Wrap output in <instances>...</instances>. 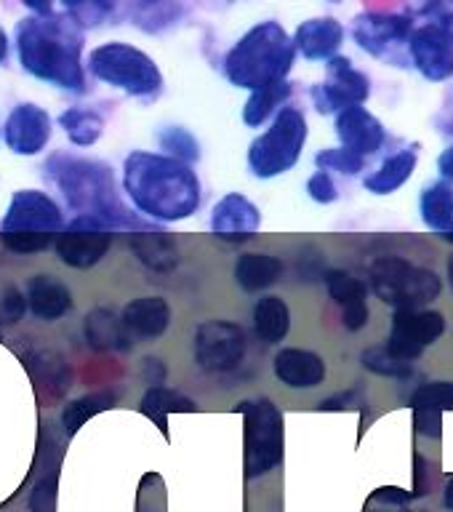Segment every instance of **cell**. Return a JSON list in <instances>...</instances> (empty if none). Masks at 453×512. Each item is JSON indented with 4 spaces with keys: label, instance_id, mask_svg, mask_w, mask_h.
Returning a JSON list of instances; mask_svg holds the SVG:
<instances>
[{
    "label": "cell",
    "instance_id": "38",
    "mask_svg": "<svg viewBox=\"0 0 453 512\" xmlns=\"http://www.w3.org/2000/svg\"><path fill=\"white\" fill-rule=\"evenodd\" d=\"M67 16L75 19L80 27H94L112 14L115 0H62Z\"/></svg>",
    "mask_w": 453,
    "mask_h": 512
},
{
    "label": "cell",
    "instance_id": "45",
    "mask_svg": "<svg viewBox=\"0 0 453 512\" xmlns=\"http://www.w3.org/2000/svg\"><path fill=\"white\" fill-rule=\"evenodd\" d=\"M371 502L387 504V507H406L408 502H414V496L408 494V491H403V488L384 486L376 488L374 494H371Z\"/></svg>",
    "mask_w": 453,
    "mask_h": 512
},
{
    "label": "cell",
    "instance_id": "7",
    "mask_svg": "<svg viewBox=\"0 0 453 512\" xmlns=\"http://www.w3.org/2000/svg\"><path fill=\"white\" fill-rule=\"evenodd\" d=\"M88 70L107 86L128 96H155L163 88V75L152 56L128 43H104L88 54Z\"/></svg>",
    "mask_w": 453,
    "mask_h": 512
},
{
    "label": "cell",
    "instance_id": "40",
    "mask_svg": "<svg viewBox=\"0 0 453 512\" xmlns=\"http://www.w3.org/2000/svg\"><path fill=\"white\" fill-rule=\"evenodd\" d=\"M139 496L150 504V510L142 502H136V512H166V488L160 475H144L142 486H139Z\"/></svg>",
    "mask_w": 453,
    "mask_h": 512
},
{
    "label": "cell",
    "instance_id": "12",
    "mask_svg": "<svg viewBox=\"0 0 453 512\" xmlns=\"http://www.w3.org/2000/svg\"><path fill=\"white\" fill-rule=\"evenodd\" d=\"M414 32L411 16L403 14H360L352 22V38L366 54L384 59L398 67L400 46L408 48V38Z\"/></svg>",
    "mask_w": 453,
    "mask_h": 512
},
{
    "label": "cell",
    "instance_id": "13",
    "mask_svg": "<svg viewBox=\"0 0 453 512\" xmlns=\"http://www.w3.org/2000/svg\"><path fill=\"white\" fill-rule=\"evenodd\" d=\"M64 224L62 208L54 198L40 190H19L8 203V211L0 222V232H40V235H59Z\"/></svg>",
    "mask_w": 453,
    "mask_h": 512
},
{
    "label": "cell",
    "instance_id": "23",
    "mask_svg": "<svg viewBox=\"0 0 453 512\" xmlns=\"http://www.w3.org/2000/svg\"><path fill=\"white\" fill-rule=\"evenodd\" d=\"M128 246L136 254V259L152 272H171L179 264V246L166 232L139 230L131 232Z\"/></svg>",
    "mask_w": 453,
    "mask_h": 512
},
{
    "label": "cell",
    "instance_id": "50",
    "mask_svg": "<svg viewBox=\"0 0 453 512\" xmlns=\"http://www.w3.org/2000/svg\"><path fill=\"white\" fill-rule=\"evenodd\" d=\"M438 171H440V176L446 179V182L453 184V144H451V147H448V150L440 152Z\"/></svg>",
    "mask_w": 453,
    "mask_h": 512
},
{
    "label": "cell",
    "instance_id": "48",
    "mask_svg": "<svg viewBox=\"0 0 453 512\" xmlns=\"http://www.w3.org/2000/svg\"><path fill=\"white\" fill-rule=\"evenodd\" d=\"M142 379L150 384V387H160V384L166 382V366H163L158 358H144L142 360Z\"/></svg>",
    "mask_w": 453,
    "mask_h": 512
},
{
    "label": "cell",
    "instance_id": "34",
    "mask_svg": "<svg viewBox=\"0 0 453 512\" xmlns=\"http://www.w3.org/2000/svg\"><path fill=\"white\" fill-rule=\"evenodd\" d=\"M326 288L331 299L339 307H350L368 299V286L360 278H352L350 272L344 270H328L326 272Z\"/></svg>",
    "mask_w": 453,
    "mask_h": 512
},
{
    "label": "cell",
    "instance_id": "5",
    "mask_svg": "<svg viewBox=\"0 0 453 512\" xmlns=\"http://www.w3.org/2000/svg\"><path fill=\"white\" fill-rule=\"evenodd\" d=\"M374 294L395 310H422L443 291L438 272L416 267L403 256H379L368 267Z\"/></svg>",
    "mask_w": 453,
    "mask_h": 512
},
{
    "label": "cell",
    "instance_id": "8",
    "mask_svg": "<svg viewBox=\"0 0 453 512\" xmlns=\"http://www.w3.org/2000/svg\"><path fill=\"white\" fill-rule=\"evenodd\" d=\"M246 419V478H264L283 462V414L270 398L240 403Z\"/></svg>",
    "mask_w": 453,
    "mask_h": 512
},
{
    "label": "cell",
    "instance_id": "49",
    "mask_svg": "<svg viewBox=\"0 0 453 512\" xmlns=\"http://www.w3.org/2000/svg\"><path fill=\"white\" fill-rule=\"evenodd\" d=\"M355 400H358V392L355 390H347V392H339V395H331L320 403V411H344V408L355 406Z\"/></svg>",
    "mask_w": 453,
    "mask_h": 512
},
{
    "label": "cell",
    "instance_id": "58",
    "mask_svg": "<svg viewBox=\"0 0 453 512\" xmlns=\"http://www.w3.org/2000/svg\"><path fill=\"white\" fill-rule=\"evenodd\" d=\"M451 134H453V128H451Z\"/></svg>",
    "mask_w": 453,
    "mask_h": 512
},
{
    "label": "cell",
    "instance_id": "41",
    "mask_svg": "<svg viewBox=\"0 0 453 512\" xmlns=\"http://www.w3.org/2000/svg\"><path fill=\"white\" fill-rule=\"evenodd\" d=\"M56 491H59V480L56 475L40 478L30 494V512H56Z\"/></svg>",
    "mask_w": 453,
    "mask_h": 512
},
{
    "label": "cell",
    "instance_id": "39",
    "mask_svg": "<svg viewBox=\"0 0 453 512\" xmlns=\"http://www.w3.org/2000/svg\"><path fill=\"white\" fill-rule=\"evenodd\" d=\"M0 238L16 254H38L54 246L56 235H40V232H0Z\"/></svg>",
    "mask_w": 453,
    "mask_h": 512
},
{
    "label": "cell",
    "instance_id": "28",
    "mask_svg": "<svg viewBox=\"0 0 453 512\" xmlns=\"http://www.w3.org/2000/svg\"><path fill=\"white\" fill-rule=\"evenodd\" d=\"M419 214L422 222L435 232H446L453 227V184L451 182H435L424 187L422 198H419Z\"/></svg>",
    "mask_w": 453,
    "mask_h": 512
},
{
    "label": "cell",
    "instance_id": "25",
    "mask_svg": "<svg viewBox=\"0 0 453 512\" xmlns=\"http://www.w3.org/2000/svg\"><path fill=\"white\" fill-rule=\"evenodd\" d=\"M416 163H419V152L398 150L395 155L384 160L374 174H368L363 179V187L371 195H392V192H398L411 179V174L416 171Z\"/></svg>",
    "mask_w": 453,
    "mask_h": 512
},
{
    "label": "cell",
    "instance_id": "20",
    "mask_svg": "<svg viewBox=\"0 0 453 512\" xmlns=\"http://www.w3.org/2000/svg\"><path fill=\"white\" fill-rule=\"evenodd\" d=\"M294 48L304 59L310 62H323L336 56L339 46L344 40V27L331 16H320V19H307L299 24L294 38Z\"/></svg>",
    "mask_w": 453,
    "mask_h": 512
},
{
    "label": "cell",
    "instance_id": "55",
    "mask_svg": "<svg viewBox=\"0 0 453 512\" xmlns=\"http://www.w3.org/2000/svg\"><path fill=\"white\" fill-rule=\"evenodd\" d=\"M379 507H382V504H379ZM384 507H387V504H384ZM387 510L390 512H414V510H406V507H387ZM368 512H384V510H368ZM422 512V510H419Z\"/></svg>",
    "mask_w": 453,
    "mask_h": 512
},
{
    "label": "cell",
    "instance_id": "35",
    "mask_svg": "<svg viewBox=\"0 0 453 512\" xmlns=\"http://www.w3.org/2000/svg\"><path fill=\"white\" fill-rule=\"evenodd\" d=\"M360 363L363 368H368L371 374L376 376H390V379H408L414 374V366L408 360L395 358L387 347H368L360 355Z\"/></svg>",
    "mask_w": 453,
    "mask_h": 512
},
{
    "label": "cell",
    "instance_id": "2",
    "mask_svg": "<svg viewBox=\"0 0 453 512\" xmlns=\"http://www.w3.org/2000/svg\"><path fill=\"white\" fill-rule=\"evenodd\" d=\"M19 62L32 78L67 88L75 94L86 91L83 72V27L70 16H27L16 24Z\"/></svg>",
    "mask_w": 453,
    "mask_h": 512
},
{
    "label": "cell",
    "instance_id": "37",
    "mask_svg": "<svg viewBox=\"0 0 453 512\" xmlns=\"http://www.w3.org/2000/svg\"><path fill=\"white\" fill-rule=\"evenodd\" d=\"M408 406L453 411V382H427L422 387H416Z\"/></svg>",
    "mask_w": 453,
    "mask_h": 512
},
{
    "label": "cell",
    "instance_id": "53",
    "mask_svg": "<svg viewBox=\"0 0 453 512\" xmlns=\"http://www.w3.org/2000/svg\"><path fill=\"white\" fill-rule=\"evenodd\" d=\"M440 30L446 32L448 40H451V43H453V14H446V16H443V19H440Z\"/></svg>",
    "mask_w": 453,
    "mask_h": 512
},
{
    "label": "cell",
    "instance_id": "57",
    "mask_svg": "<svg viewBox=\"0 0 453 512\" xmlns=\"http://www.w3.org/2000/svg\"><path fill=\"white\" fill-rule=\"evenodd\" d=\"M331 3H339V0H331Z\"/></svg>",
    "mask_w": 453,
    "mask_h": 512
},
{
    "label": "cell",
    "instance_id": "33",
    "mask_svg": "<svg viewBox=\"0 0 453 512\" xmlns=\"http://www.w3.org/2000/svg\"><path fill=\"white\" fill-rule=\"evenodd\" d=\"M158 142H160V150H166L168 158L179 160V163H187V166L198 163L200 155H203V152H200L198 139H195V136L182 126L163 128L158 136Z\"/></svg>",
    "mask_w": 453,
    "mask_h": 512
},
{
    "label": "cell",
    "instance_id": "24",
    "mask_svg": "<svg viewBox=\"0 0 453 512\" xmlns=\"http://www.w3.org/2000/svg\"><path fill=\"white\" fill-rule=\"evenodd\" d=\"M83 334H86V342L94 347V350L102 352H128L134 347L131 342V334L123 326V320L115 318L110 310L104 307H96L86 315L83 320Z\"/></svg>",
    "mask_w": 453,
    "mask_h": 512
},
{
    "label": "cell",
    "instance_id": "10",
    "mask_svg": "<svg viewBox=\"0 0 453 512\" xmlns=\"http://www.w3.org/2000/svg\"><path fill=\"white\" fill-rule=\"evenodd\" d=\"M446 334V318L435 310H395L387 350L400 360L414 363L422 352Z\"/></svg>",
    "mask_w": 453,
    "mask_h": 512
},
{
    "label": "cell",
    "instance_id": "22",
    "mask_svg": "<svg viewBox=\"0 0 453 512\" xmlns=\"http://www.w3.org/2000/svg\"><path fill=\"white\" fill-rule=\"evenodd\" d=\"M27 307L40 320H59L72 310L70 288L54 275H35L27 286Z\"/></svg>",
    "mask_w": 453,
    "mask_h": 512
},
{
    "label": "cell",
    "instance_id": "27",
    "mask_svg": "<svg viewBox=\"0 0 453 512\" xmlns=\"http://www.w3.org/2000/svg\"><path fill=\"white\" fill-rule=\"evenodd\" d=\"M280 275H283V262L270 254H243L235 264V280L248 294L270 288L272 283H278Z\"/></svg>",
    "mask_w": 453,
    "mask_h": 512
},
{
    "label": "cell",
    "instance_id": "42",
    "mask_svg": "<svg viewBox=\"0 0 453 512\" xmlns=\"http://www.w3.org/2000/svg\"><path fill=\"white\" fill-rule=\"evenodd\" d=\"M414 411V430L430 440H438L443 432V411L438 408H411Z\"/></svg>",
    "mask_w": 453,
    "mask_h": 512
},
{
    "label": "cell",
    "instance_id": "3",
    "mask_svg": "<svg viewBox=\"0 0 453 512\" xmlns=\"http://www.w3.org/2000/svg\"><path fill=\"white\" fill-rule=\"evenodd\" d=\"M46 174L59 187L67 206L78 216H86L99 224L102 230L112 232L120 227L142 230L144 227L142 219H136L131 208L120 200L115 174L102 160L54 152L46 160Z\"/></svg>",
    "mask_w": 453,
    "mask_h": 512
},
{
    "label": "cell",
    "instance_id": "17",
    "mask_svg": "<svg viewBox=\"0 0 453 512\" xmlns=\"http://www.w3.org/2000/svg\"><path fill=\"white\" fill-rule=\"evenodd\" d=\"M262 227V214L243 192H227L211 211V232L222 240H246Z\"/></svg>",
    "mask_w": 453,
    "mask_h": 512
},
{
    "label": "cell",
    "instance_id": "56",
    "mask_svg": "<svg viewBox=\"0 0 453 512\" xmlns=\"http://www.w3.org/2000/svg\"><path fill=\"white\" fill-rule=\"evenodd\" d=\"M448 283H451V291H453V256L448 259Z\"/></svg>",
    "mask_w": 453,
    "mask_h": 512
},
{
    "label": "cell",
    "instance_id": "44",
    "mask_svg": "<svg viewBox=\"0 0 453 512\" xmlns=\"http://www.w3.org/2000/svg\"><path fill=\"white\" fill-rule=\"evenodd\" d=\"M0 310H3V318H6L8 323L22 320V315L27 312V296H24L16 286H8L6 294H3V304H0Z\"/></svg>",
    "mask_w": 453,
    "mask_h": 512
},
{
    "label": "cell",
    "instance_id": "31",
    "mask_svg": "<svg viewBox=\"0 0 453 512\" xmlns=\"http://www.w3.org/2000/svg\"><path fill=\"white\" fill-rule=\"evenodd\" d=\"M59 126L75 147H91L102 139L104 118L99 112L86 110V107H70L59 115Z\"/></svg>",
    "mask_w": 453,
    "mask_h": 512
},
{
    "label": "cell",
    "instance_id": "4",
    "mask_svg": "<svg viewBox=\"0 0 453 512\" xmlns=\"http://www.w3.org/2000/svg\"><path fill=\"white\" fill-rule=\"evenodd\" d=\"M294 40L278 22H262L251 27L224 56V75L232 86L256 88L286 80L294 67Z\"/></svg>",
    "mask_w": 453,
    "mask_h": 512
},
{
    "label": "cell",
    "instance_id": "36",
    "mask_svg": "<svg viewBox=\"0 0 453 512\" xmlns=\"http://www.w3.org/2000/svg\"><path fill=\"white\" fill-rule=\"evenodd\" d=\"M315 166L318 171H339L344 176H355L366 168V158H360L355 152L344 150V147H336V150H320L315 155Z\"/></svg>",
    "mask_w": 453,
    "mask_h": 512
},
{
    "label": "cell",
    "instance_id": "9",
    "mask_svg": "<svg viewBox=\"0 0 453 512\" xmlns=\"http://www.w3.org/2000/svg\"><path fill=\"white\" fill-rule=\"evenodd\" d=\"M195 360L208 374H227L243 363L248 350L246 331L232 320H203L195 328Z\"/></svg>",
    "mask_w": 453,
    "mask_h": 512
},
{
    "label": "cell",
    "instance_id": "1",
    "mask_svg": "<svg viewBox=\"0 0 453 512\" xmlns=\"http://www.w3.org/2000/svg\"><path fill=\"white\" fill-rule=\"evenodd\" d=\"M123 192L136 211L155 222H182L203 200V187L192 166L147 150H134L123 160Z\"/></svg>",
    "mask_w": 453,
    "mask_h": 512
},
{
    "label": "cell",
    "instance_id": "51",
    "mask_svg": "<svg viewBox=\"0 0 453 512\" xmlns=\"http://www.w3.org/2000/svg\"><path fill=\"white\" fill-rule=\"evenodd\" d=\"M24 6L30 8L35 16H48L54 14V0H22Z\"/></svg>",
    "mask_w": 453,
    "mask_h": 512
},
{
    "label": "cell",
    "instance_id": "14",
    "mask_svg": "<svg viewBox=\"0 0 453 512\" xmlns=\"http://www.w3.org/2000/svg\"><path fill=\"white\" fill-rule=\"evenodd\" d=\"M3 142L14 155H24V158L43 152L46 144L51 142L48 112L32 102L16 104L3 123Z\"/></svg>",
    "mask_w": 453,
    "mask_h": 512
},
{
    "label": "cell",
    "instance_id": "29",
    "mask_svg": "<svg viewBox=\"0 0 453 512\" xmlns=\"http://www.w3.org/2000/svg\"><path fill=\"white\" fill-rule=\"evenodd\" d=\"M139 408H142V414L147 416V419H152V422L158 424L160 432L168 438V414H179V411H195V400L184 398L182 392L176 390H168V387H150V390L144 392L142 403H139Z\"/></svg>",
    "mask_w": 453,
    "mask_h": 512
},
{
    "label": "cell",
    "instance_id": "46",
    "mask_svg": "<svg viewBox=\"0 0 453 512\" xmlns=\"http://www.w3.org/2000/svg\"><path fill=\"white\" fill-rule=\"evenodd\" d=\"M430 494V462L424 459L422 454L414 456V491L411 496L419 499V496Z\"/></svg>",
    "mask_w": 453,
    "mask_h": 512
},
{
    "label": "cell",
    "instance_id": "6",
    "mask_svg": "<svg viewBox=\"0 0 453 512\" xmlns=\"http://www.w3.org/2000/svg\"><path fill=\"white\" fill-rule=\"evenodd\" d=\"M307 118L296 107H280L272 126L248 147V168L256 179H275L286 174L302 158L307 144Z\"/></svg>",
    "mask_w": 453,
    "mask_h": 512
},
{
    "label": "cell",
    "instance_id": "15",
    "mask_svg": "<svg viewBox=\"0 0 453 512\" xmlns=\"http://www.w3.org/2000/svg\"><path fill=\"white\" fill-rule=\"evenodd\" d=\"M408 54L416 70L432 83L453 78V43L446 32L440 30V24H424L411 32Z\"/></svg>",
    "mask_w": 453,
    "mask_h": 512
},
{
    "label": "cell",
    "instance_id": "30",
    "mask_svg": "<svg viewBox=\"0 0 453 512\" xmlns=\"http://www.w3.org/2000/svg\"><path fill=\"white\" fill-rule=\"evenodd\" d=\"M291 91L294 88H291L288 80H278V83H270V86L251 91L246 107H243V123L251 128H259L262 123H267V118L275 110H280V104L286 102Z\"/></svg>",
    "mask_w": 453,
    "mask_h": 512
},
{
    "label": "cell",
    "instance_id": "32",
    "mask_svg": "<svg viewBox=\"0 0 453 512\" xmlns=\"http://www.w3.org/2000/svg\"><path fill=\"white\" fill-rule=\"evenodd\" d=\"M115 400H118L115 392L102 390V392H88V395H83V398L67 403V406L62 408L64 432H67V435H75V432H78L80 427L91 419V416L102 414V411L115 406Z\"/></svg>",
    "mask_w": 453,
    "mask_h": 512
},
{
    "label": "cell",
    "instance_id": "26",
    "mask_svg": "<svg viewBox=\"0 0 453 512\" xmlns=\"http://www.w3.org/2000/svg\"><path fill=\"white\" fill-rule=\"evenodd\" d=\"M254 331L267 344L283 342L291 331V310L280 296H262L254 304Z\"/></svg>",
    "mask_w": 453,
    "mask_h": 512
},
{
    "label": "cell",
    "instance_id": "11",
    "mask_svg": "<svg viewBox=\"0 0 453 512\" xmlns=\"http://www.w3.org/2000/svg\"><path fill=\"white\" fill-rule=\"evenodd\" d=\"M368 94H371V80L355 70L347 56H331L326 64V80L312 88V102L315 110L328 115L363 104Z\"/></svg>",
    "mask_w": 453,
    "mask_h": 512
},
{
    "label": "cell",
    "instance_id": "21",
    "mask_svg": "<svg viewBox=\"0 0 453 512\" xmlns=\"http://www.w3.org/2000/svg\"><path fill=\"white\" fill-rule=\"evenodd\" d=\"M120 320L128 334L139 336V339H158L171 326V307L160 296H139L123 307Z\"/></svg>",
    "mask_w": 453,
    "mask_h": 512
},
{
    "label": "cell",
    "instance_id": "54",
    "mask_svg": "<svg viewBox=\"0 0 453 512\" xmlns=\"http://www.w3.org/2000/svg\"><path fill=\"white\" fill-rule=\"evenodd\" d=\"M6 56H8V38H6V32L0 30V64L6 62Z\"/></svg>",
    "mask_w": 453,
    "mask_h": 512
},
{
    "label": "cell",
    "instance_id": "43",
    "mask_svg": "<svg viewBox=\"0 0 453 512\" xmlns=\"http://www.w3.org/2000/svg\"><path fill=\"white\" fill-rule=\"evenodd\" d=\"M307 195H310L315 203H320V206H328V203L339 200V190H336L334 179H331V174H326V171H318V174L310 176V182H307Z\"/></svg>",
    "mask_w": 453,
    "mask_h": 512
},
{
    "label": "cell",
    "instance_id": "52",
    "mask_svg": "<svg viewBox=\"0 0 453 512\" xmlns=\"http://www.w3.org/2000/svg\"><path fill=\"white\" fill-rule=\"evenodd\" d=\"M443 507L448 512H453V475L448 478V486H446V494H443Z\"/></svg>",
    "mask_w": 453,
    "mask_h": 512
},
{
    "label": "cell",
    "instance_id": "19",
    "mask_svg": "<svg viewBox=\"0 0 453 512\" xmlns=\"http://www.w3.org/2000/svg\"><path fill=\"white\" fill-rule=\"evenodd\" d=\"M272 371L291 390H312L326 379V360L302 347H283L272 360Z\"/></svg>",
    "mask_w": 453,
    "mask_h": 512
},
{
    "label": "cell",
    "instance_id": "16",
    "mask_svg": "<svg viewBox=\"0 0 453 512\" xmlns=\"http://www.w3.org/2000/svg\"><path fill=\"white\" fill-rule=\"evenodd\" d=\"M336 136H339L344 150L355 152L360 158H368V155L382 150L387 131H384L382 120L371 115L363 104H355V107H347L336 115Z\"/></svg>",
    "mask_w": 453,
    "mask_h": 512
},
{
    "label": "cell",
    "instance_id": "47",
    "mask_svg": "<svg viewBox=\"0 0 453 512\" xmlns=\"http://www.w3.org/2000/svg\"><path fill=\"white\" fill-rule=\"evenodd\" d=\"M342 323L347 331H360L368 323V302L342 307Z\"/></svg>",
    "mask_w": 453,
    "mask_h": 512
},
{
    "label": "cell",
    "instance_id": "18",
    "mask_svg": "<svg viewBox=\"0 0 453 512\" xmlns=\"http://www.w3.org/2000/svg\"><path fill=\"white\" fill-rule=\"evenodd\" d=\"M112 232L104 230H86V227H64L54 240L56 256L62 264L72 270H88L94 264L102 262V256L110 251Z\"/></svg>",
    "mask_w": 453,
    "mask_h": 512
}]
</instances>
